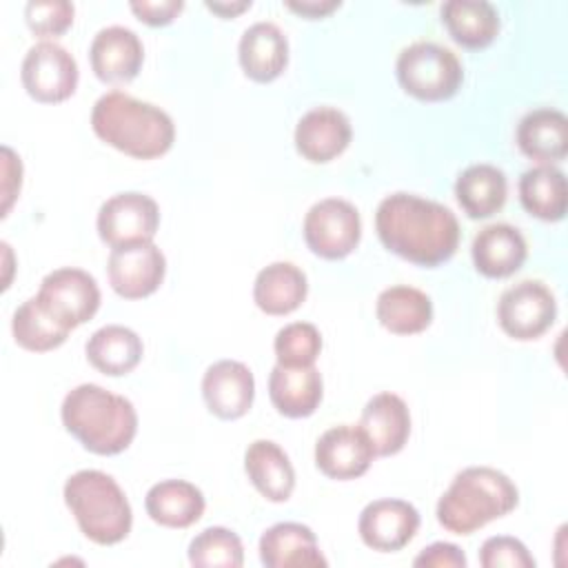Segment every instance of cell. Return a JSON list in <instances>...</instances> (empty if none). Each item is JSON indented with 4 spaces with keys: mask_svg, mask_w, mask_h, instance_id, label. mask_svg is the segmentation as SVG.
Instances as JSON below:
<instances>
[{
    "mask_svg": "<svg viewBox=\"0 0 568 568\" xmlns=\"http://www.w3.org/2000/svg\"><path fill=\"white\" fill-rule=\"evenodd\" d=\"M379 242L402 260L417 266H439L459 246V222L455 213L413 193H390L375 211Z\"/></svg>",
    "mask_w": 568,
    "mask_h": 568,
    "instance_id": "6da1fadb",
    "label": "cell"
},
{
    "mask_svg": "<svg viewBox=\"0 0 568 568\" xmlns=\"http://www.w3.org/2000/svg\"><path fill=\"white\" fill-rule=\"evenodd\" d=\"M91 129L102 142L135 160L160 158L175 142L171 115L124 91H109L95 100Z\"/></svg>",
    "mask_w": 568,
    "mask_h": 568,
    "instance_id": "7a4b0ae2",
    "label": "cell"
},
{
    "mask_svg": "<svg viewBox=\"0 0 568 568\" xmlns=\"http://www.w3.org/2000/svg\"><path fill=\"white\" fill-rule=\"evenodd\" d=\"M64 428L95 455H118L126 450L138 433L133 404L98 384L71 388L60 408Z\"/></svg>",
    "mask_w": 568,
    "mask_h": 568,
    "instance_id": "3957f363",
    "label": "cell"
},
{
    "mask_svg": "<svg viewBox=\"0 0 568 568\" xmlns=\"http://www.w3.org/2000/svg\"><path fill=\"white\" fill-rule=\"evenodd\" d=\"M517 486L497 468L470 466L457 473L437 501V521L448 532L470 535L515 510Z\"/></svg>",
    "mask_w": 568,
    "mask_h": 568,
    "instance_id": "277c9868",
    "label": "cell"
},
{
    "mask_svg": "<svg viewBox=\"0 0 568 568\" xmlns=\"http://www.w3.org/2000/svg\"><path fill=\"white\" fill-rule=\"evenodd\" d=\"M64 504L82 535L93 544L113 546L131 532V504L118 481L102 470L73 473L64 481Z\"/></svg>",
    "mask_w": 568,
    "mask_h": 568,
    "instance_id": "5b68a950",
    "label": "cell"
},
{
    "mask_svg": "<svg viewBox=\"0 0 568 568\" xmlns=\"http://www.w3.org/2000/svg\"><path fill=\"white\" fill-rule=\"evenodd\" d=\"M395 71L402 89L422 102L448 100L464 82L459 58L450 49L426 40L404 47Z\"/></svg>",
    "mask_w": 568,
    "mask_h": 568,
    "instance_id": "8992f818",
    "label": "cell"
},
{
    "mask_svg": "<svg viewBox=\"0 0 568 568\" xmlns=\"http://www.w3.org/2000/svg\"><path fill=\"white\" fill-rule=\"evenodd\" d=\"M304 242L324 260H344L362 237V220L357 209L342 197L315 202L304 217Z\"/></svg>",
    "mask_w": 568,
    "mask_h": 568,
    "instance_id": "52a82bcc",
    "label": "cell"
},
{
    "mask_svg": "<svg viewBox=\"0 0 568 568\" xmlns=\"http://www.w3.org/2000/svg\"><path fill=\"white\" fill-rule=\"evenodd\" d=\"M78 62L58 42L42 40L33 44L20 67V80L27 93L42 104L69 100L78 87Z\"/></svg>",
    "mask_w": 568,
    "mask_h": 568,
    "instance_id": "ba28073f",
    "label": "cell"
},
{
    "mask_svg": "<svg viewBox=\"0 0 568 568\" xmlns=\"http://www.w3.org/2000/svg\"><path fill=\"white\" fill-rule=\"evenodd\" d=\"M557 317L552 291L539 280H524L506 288L497 302V322L501 331L519 342L541 337Z\"/></svg>",
    "mask_w": 568,
    "mask_h": 568,
    "instance_id": "9c48e42d",
    "label": "cell"
},
{
    "mask_svg": "<svg viewBox=\"0 0 568 568\" xmlns=\"http://www.w3.org/2000/svg\"><path fill=\"white\" fill-rule=\"evenodd\" d=\"M36 297L60 324L71 331L89 322L100 308V288L95 277L73 266H62L47 273Z\"/></svg>",
    "mask_w": 568,
    "mask_h": 568,
    "instance_id": "30bf717a",
    "label": "cell"
},
{
    "mask_svg": "<svg viewBox=\"0 0 568 568\" xmlns=\"http://www.w3.org/2000/svg\"><path fill=\"white\" fill-rule=\"evenodd\" d=\"M98 235L111 248L153 242L160 226V209L153 197L126 191L102 202L98 211Z\"/></svg>",
    "mask_w": 568,
    "mask_h": 568,
    "instance_id": "8fae6325",
    "label": "cell"
},
{
    "mask_svg": "<svg viewBox=\"0 0 568 568\" xmlns=\"http://www.w3.org/2000/svg\"><path fill=\"white\" fill-rule=\"evenodd\" d=\"M164 273V253L153 242L115 246L106 260L109 284L124 300L149 297L160 288Z\"/></svg>",
    "mask_w": 568,
    "mask_h": 568,
    "instance_id": "7c38bea8",
    "label": "cell"
},
{
    "mask_svg": "<svg viewBox=\"0 0 568 568\" xmlns=\"http://www.w3.org/2000/svg\"><path fill=\"white\" fill-rule=\"evenodd\" d=\"M419 513L404 499H375L364 506L357 521L362 541L377 552H397L417 535Z\"/></svg>",
    "mask_w": 568,
    "mask_h": 568,
    "instance_id": "4fadbf2b",
    "label": "cell"
},
{
    "mask_svg": "<svg viewBox=\"0 0 568 568\" xmlns=\"http://www.w3.org/2000/svg\"><path fill=\"white\" fill-rule=\"evenodd\" d=\"M375 450L359 426H333L315 444V466L331 479H357L371 468Z\"/></svg>",
    "mask_w": 568,
    "mask_h": 568,
    "instance_id": "5bb4252c",
    "label": "cell"
},
{
    "mask_svg": "<svg viewBox=\"0 0 568 568\" xmlns=\"http://www.w3.org/2000/svg\"><path fill=\"white\" fill-rule=\"evenodd\" d=\"M202 397L206 408L220 419H240L248 413L255 397V379L246 364L220 359L202 377Z\"/></svg>",
    "mask_w": 568,
    "mask_h": 568,
    "instance_id": "9a60e30c",
    "label": "cell"
},
{
    "mask_svg": "<svg viewBox=\"0 0 568 568\" xmlns=\"http://www.w3.org/2000/svg\"><path fill=\"white\" fill-rule=\"evenodd\" d=\"M351 120L333 106H315L306 111L295 126V149L313 164H326L342 155L351 144Z\"/></svg>",
    "mask_w": 568,
    "mask_h": 568,
    "instance_id": "2e32d148",
    "label": "cell"
},
{
    "mask_svg": "<svg viewBox=\"0 0 568 568\" xmlns=\"http://www.w3.org/2000/svg\"><path fill=\"white\" fill-rule=\"evenodd\" d=\"M89 62L102 82H131L144 62V47L135 31L111 24L100 29L89 47Z\"/></svg>",
    "mask_w": 568,
    "mask_h": 568,
    "instance_id": "e0dca14e",
    "label": "cell"
},
{
    "mask_svg": "<svg viewBox=\"0 0 568 568\" xmlns=\"http://www.w3.org/2000/svg\"><path fill=\"white\" fill-rule=\"evenodd\" d=\"M260 559L266 568H317L326 566L315 532L297 521H280L260 537Z\"/></svg>",
    "mask_w": 568,
    "mask_h": 568,
    "instance_id": "ac0fdd59",
    "label": "cell"
},
{
    "mask_svg": "<svg viewBox=\"0 0 568 568\" xmlns=\"http://www.w3.org/2000/svg\"><path fill=\"white\" fill-rule=\"evenodd\" d=\"M237 58L246 78L273 82L288 64V40L275 22H255L242 33Z\"/></svg>",
    "mask_w": 568,
    "mask_h": 568,
    "instance_id": "d6986e66",
    "label": "cell"
},
{
    "mask_svg": "<svg viewBox=\"0 0 568 568\" xmlns=\"http://www.w3.org/2000/svg\"><path fill=\"white\" fill-rule=\"evenodd\" d=\"M368 437L375 455L388 457L404 448L410 435V413L406 402L395 393L373 395L357 424Z\"/></svg>",
    "mask_w": 568,
    "mask_h": 568,
    "instance_id": "ffe728a7",
    "label": "cell"
},
{
    "mask_svg": "<svg viewBox=\"0 0 568 568\" xmlns=\"http://www.w3.org/2000/svg\"><path fill=\"white\" fill-rule=\"evenodd\" d=\"M475 268L490 280L510 277L517 273L528 255V246L519 229L510 224H488L484 226L470 246Z\"/></svg>",
    "mask_w": 568,
    "mask_h": 568,
    "instance_id": "44dd1931",
    "label": "cell"
},
{
    "mask_svg": "<svg viewBox=\"0 0 568 568\" xmlns=\"http://www.w3.org/2000/svg\"><path fill=\"white\" fill-rule=\"evenodd\" d=\"M322 395L324 384L315 366L288 368L275 364L268 375V397L284 417L300 419L313 415L322 402Z\"/></svg>",
    "mask_w": 568,
    "mask_h": 568,
    "instance_id": "7402d4cb",
    "label": "cell"
},
{
    "mask_svg": "<svg viewBox=\"0 0 568 568\" xmlns=\"http://www.w3.org/2000/svg\"><path fill=\"white\" fill-rule=\"evenodd\" d=\"M519 151L539 162L555 164L568 155V120L557 109H535L517 124Z\"/></svg>",
    "mask_w": 568,
    "mask_h": 568,
    "instance_id": "603a6c76",
    "label": "cell"
},
{
    "mask_svg": "<svg viewBox=\"0 0 568 568\" xmlns=\"http://www.w3.org/2000/svg\"><path fill=\"white\" fill-rule=\"evenodd\" d=\"M244 470L251 484L268 501H286L295 488V470L288 455L271 439H255L244 450Z\"/></svg>",
    "mask_w": 568,
    "mask_h": 568,
    "instance_id": "cb8c5ba5",
    "label": "cell"
},
{
    "mask_svg": "<svg viewBox=\"0 0 568 568\" xmlns=\"http://www.w3.org/2000/svg\"><path fill=\"white\" fill-rule=\"evenodd\" d=\"M202 490L184 479H162L144 497L146 515L164 528H189L204 515Z\"/></svg>",
    "mask_w": 568,
    "mask_h": 568,
    "instance_id": "d4e9b609",
    "label": "cell"
},
{
    "mask_svg": "<svg viewBox=\"0 0 568 568\" xmlns=\"http://www.w3.org/2000/svg\"><path fill=\"white\" fill-rule=\"evenodd\" d=\"M308 293L306 275L291 262L264 266L253 284V302L266 315H288L302 306Z\"/></svg>",
    "mask_w": 568,
    "mask_h": 568,
    "instance_id": "484cf974",
    "label": "cell"
},
{
    "mask_svg": "<svg viewBox=\"0 0 568 568\" xmlns=\"http://www.w3.org/2000/svg\"><path fill=\"white\" fill-rule=\"evenodd\" d=\"M84 353L95 371L102 375L120 377L140 364L144 344L135 331L122 324H106L89 337Z\"/></svg>",
    "mask_w": 568,
    "mask_h": 568,
    "instance_id": "4316f807",
    "label": "cell"
},
{
    "mask_svg": "<svg viewBox=\"0 0 568 568\" xmlns=\"http://www.w3.org/2000/svg\"><path fill=\"white\" fill-rule=\"evenodd\" d=\"M375 315L386 331L395 335H415L430 326L433 302L424 291L397 284L377 295Z\"/></svg>",
    "mask_w": 568,
    "mask_h": 568,
    "instance_id": "83f0119b",
    "label": "cell"
},
{
    "mask_svg": "<svg viewBox=\"0 0 568 568\" xmlns=\"http://www.w3.org/2000/svg\"><path fill=\"white\" fill-rule=\"evenodd\" d=\"M442 22L466 49H484L499 33V13L486 0H448L442 4Z\"/></svg>",
    "mask_w": 568,
    "mask_h": 568,
    "instance_id": "f1b7e54d",
    "label": "cell"
},
{
    "mask_svg": "<svg viewBox=\"0 0 568 568\" xmlns=\"http://www.w3.org/2000/svg\"><path fill=\"white\" fill-rule=\"evenodd\" d=\"M506 193V175L493 164H473L464 169L455 182V197L464 213L473 220L495 215L504 206Z\"/></svg>",
    "mask_w": 568,
    "mask_h": 568,
    "instance_id": "f546056e",
    "label": "cell"
},
{
    "mask_svg": "<svg viewBox=\"0 0 568 568\" xmlns=\"http://www.w3.org/2000/svg\"><path fill=\"white\" fill-rule=\"evenodd\" d=\"M519 200L530 215L544 222L564 220L568 206L564 171L552 164H539L524 171L519 178Z\"/></svg>",
    "mask_w": 568,
    "mask_h": 568,
    "instance_id": "4dcf8cb0",
    "label": "cell"
},
{
    "mask_svg": "<svg viewBox=\"0 0 568 568\" xmlns=\"http://www.w3.org/2000/svg\"><path fill=\"white\" fill-rule=\"evenodd\" d=\"M11 333L16 344L24 351L47 353L62 346L71 328L60 324L33 295L16 308L11 320Z\"/></svg>",
    "mask_w": 568,
    "mask_h": 568,
    "instance_id": "1f68e13d",
    "label": "cell"
},
{
    "mask_svg": "<svg viewBox=\"0 0 568 568\" xmlns=\"http://www.w3.org/2000/svg\"><path fill=\"white\" fill-rule=\"evenodd\" d=\"M189 564L197 568H240L244 564L242 541L229 528H204L189 544Z\"/></svg>",
    "mask_w": 568,
    "mask_h": 568,
    "instance_id": "d6a6232c",
    "label": "cell"
},
{
    "mask_svg": "<svg viewBox=\"0 0 568 568\" xmlns=\"http://www.w3.org/2000/svg\"><path fill=\"white\" fill-rule=\"evenodd\" d=\"M273 351L280 366H313L322 351V335L317 326L308 322H291L277 331Z\"/></svg>",
    "mask_w": 568,
    "mask_h": 568,
    "instance_id": "836d02e7",
    "label": "cell"
},
{
    "mask_svg": "<svg viewBox=\"0 0 568 568\" xmlns=\"http://www.w3.org/2000/svg\"><path fill=\"white\" fill-rule=\"evenodd\" d=\"M75 7L69 0H31L24 7L27 27L40 38L62 36L73 24Z\"/></svg>",
    "mask_w": 568,
    "mask_h": 568,
    "instance_id": "e575fe53",
    "label": "cell"
},
{
    "mask_svg": "<svg viewBox=\"0 0 568 568\" xmlns=\"http://www.w3.org/2000/svg\"><path fill=\"white\" fill-rule=\"evenodd\" d=\"M479 564L484 568H535V557L528 548L508 535L488 537L479 548Z\"/></svg>",
    "mask_w": 568,
    "mask_h": 568,
    "instance_id": "d590c367",
    "label": "cell"
},
{
    "mask_svg": "<svg viewBox=\"0 0 568 568\" xmlns=\"http://www.w3.org/2000/svg\"><path fill=\"white\" fill-rule=\"evenodd\" d=\"M131 11L149 27H164L171 24L178 13L184 9L182 0H133Z\"/></svg>",
    "mask_w": 568,
    "mask_h": 568,
    "instance_id": "8d00e7d4",
    "label": "cell"
},
{
    "mask_svg": "<svg viewBox=\"0 0 568 568\" xmlns=\"http://www.w3.org/2000/svg\"><path fill=\"white\" fill-rule=\"evenodd\" d=\"M413 566H422V568H464L466 566V555L455 544L437 541V544L426 546L413 559Z\"/></svg>",
    "mask_w": 568,
    "mask_h": 568,
    "instance_id": "74e56055",
    "label": "cell"
},
{
    "mask_svg": "<svg viewBox=\"0 0 568 568\" xmlns=\"http://www.w3.org/2000/svg\"><path fill=\"white\" fill-rule=\"evenodd\" d=\"M22 164H20V158L9 149V146H2V173H4V182H2V195H4V204H2V215L9 213L16 195L20 193V182H22V171L13 175V171H18Z\"/></svg>",
    "mask_w": 568,
    "mask_h": 568,
    "instance_id": "f35d334b",
    "label": "cell"
},
{
    "mask_svg": "<svg viewBox=\"0 0 568 568\" xmlns=\"http://www.w3.org/2000/svg\"><path fill=\"white\" fill-rule=\"evenodd\" d=\"M339 0H286V7L295 13H300L306 20H317V18H326L328 13H333L335 9H339Z\"/></svg>",
    "mask_w": 568,
    "mask_h": 568,
    "instance_id": "ab89813d",
    "label": "cell"
},
{
    "mask_svg": "<svg viewBox=\"0 0 568 568\" xmlns=\"http://www.w3.org/2000/svg\"><path fill=\"white\" fill-rule=\"evenodd\" d=\"M204 4H206V9L217 13L220 18H235V16H240L242 11H246L251 7V0H240V2H224V0L222 2H211V0H206Z\"/></svg>",
    "mask_w": 568,
    "mask_h": 568,
    "instance_id": "60d3db41",
    "label": "cell"
}]
</instances>
